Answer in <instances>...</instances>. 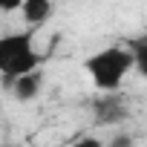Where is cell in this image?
<instances>
[{
  "mask_svg": "<svg viewBox=\"0 0 147 147\" xmlns=\"http://www.w3.org/2000/svg\"><path fill=\"white\" fill-rule=\"evenodd\" d=\"M43 52L35 46L32 32H9L0 35V81L9 87L15 78L40 69Z\"/></svg>",
  "mask_w": 147,
  "mask_h": 147,
  "instance_id": "obj_1",
  "label": "cell"
},
{
  "mask_svg": "<svg viewBox=\"0 0 147 147\" xmlns=\"http://www.w3.org/2000/svg\"><path fill=\"white\" fill-rule=\"evenodd\" d=\"M84 69L92 81V87L104 95V92H118L124 78L133 72V58L124 46H107L92 52L84 61Z\"/></svg>",
  "mask_w": 147,
  "mask_h": 147,
  "instance_id": "obj_2",
  "label": "cell"
},
{
  "mask_svg": "<svg viewBox=\"0 0 147 147\" xmlns=\"http://www.w3.org/2000/svg\"><path fill=\"white\" fill-rule=\"evenodd\" d=\"M130 118V101L118 92H104L92 101V121L98 127H118Z\"/></svg>",
  "mask_w": 147,
  "mask_h": 147,
  "instance_id": "obj_3",
  "label": "cell"
},
{
  "mask_svg": "<svg viewBox=\"0 0 147 147\" xmlns=\"http://www.w3.org/2000/svg\"><path fill=\"white\" fill-rule=\"evenodd\" d=\"M6 90H12V95L18 98V101H23V104H29V101H35L40 92H43V72L40 69H35V72H26V75H20V78H15Z\"/></svg>",
  "mask_w": 147,
  "mask_h": 147,
  "instance_id": "obj_4",
  "label": "cell"
},
{
  "mask_svg": "<svg viewBox=\"0 0 147 147\" xmlns=\"http://www.w3.org/2000/svg\"><path fill=\"white\" fill-rule=\"evenodd\" d=\"M52 12H55V0H23L20 3V15H23L26 26H32V29L43 26L52 18Z\"/></svg>",
  "mask_w": 147,
  "mask_h": 147,
  "instance_id": "obj_5",
  "label": "cell"
},
{
  "mask_svg": "<svg viewBox=\"0 0 147 147\" xmlns=\"http://www.w3.org/2000/svg\"><path fill=\"white\" fill-rule=\"evenodd\" d=\"M124 49H127V52H130V58H133V69L147 72V40H144V38L127 40V43H124Z\"/></svg>",
  "mask_w": 147,
  "mask_h": 147,
  "instance_id": "obj_6",
  "label": "cell"
},
{
  "mask_svg": "<svg viewBox=\"0 0 147 147\" xmlns=\"http://www.w3.org/2000/svg\"><path fill=\"white\" fill-rule=\"evenodd\" d=\"M104 144H107V147H136V136L124 130V133H115V136H113L110 141H104Z\"/></svg>",
  "mask_w": 147,
  "mask_h": 147,
  "instance_id": "obj_7",
  "label": "cell"
},
{
  "mask_svg": "<svg viewBox=\"0 0 147 147\" xmlns=\"http://www.w3.org/2000/svg\"><path fill=\"white\" fill-rule=\"evenodd\" d=\"M20 3H23V0H0V12H3V15L20 12Z\"/></svg>",
  "mask_w": 147,
  "mask_h": 147,
  "instance_id": "obj_8",
  "label": "cell"
},
{
  "mask_svg": "<svg viewBox=\"0 0 147 147\" xmlns=\"http://www.w3.org/2000/svg\"><path fill=\"white\" fill-rule=\"evenodd\" d=\"M75 147H107V144H104L101 138H95V136H84V138H81Z\"/></svg>",
  "mask_w": 147,
  "mask_h": 147,
  "instance_id": "obj_9",
  "label": "cell"
},
{
  "mask_svg": "<svg viewBox=\"0 0 147 147\" xmlns=\"http://www.w3.org/2000/svg\"><path fill=\"white\" fill-rule=\"evenodd\" d=\"M0 147H18V144H0Z\"/></svg>",
  "mask_w": 147,
  "mask_h": 147,
  "instance_id": "obj_10",
  "label": "cell"
},
{
  "mask_svg": "<svg viewBox=\"0 0 147 147\" xmlns=\"http://www.w3.org/2000/svg\"><path fill=\"white\" fill-rule=\"evenodd\" d=\"M35 147H46V144H35Z\"/></svg>",
  "mask_w": 147,
  "mask_h": 147,
  "instance_id": "obj_11",
  "label": "cell"
}]
</instances>
